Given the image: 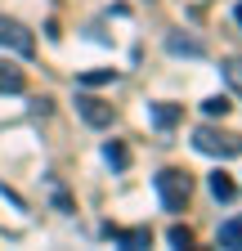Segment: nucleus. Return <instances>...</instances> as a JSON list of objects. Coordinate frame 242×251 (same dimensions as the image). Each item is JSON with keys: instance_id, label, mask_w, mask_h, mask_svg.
Wrapping results in <instances>:
<instances>
[{"instance_id": "f257e3e1", "label": "nucleus", "mask_w": 242, "mask_h": 251, "mask_svg": "<svg viewBox=\"0 0 242 251\" xmlns=\"http://www.w3.org/2000/svg\"><path fill=\"white\" fill-rule=\"evenodd\" d=\"M157 198H162L166 211H184L189 198H193V175L179 171V166H166V171L157 175Z\"/></svg>"}, {"instance_id": "f03ea898", "label": "nucleus", "mask_w": 242, "mask_h": 251, "mask_svg": "<svg viewBox=\"0 0 242 251\" xmlns=\"http://www.w3.org/2000/svg\"><path fill=\"white\" fill-rule=\"evenodd\" d=\"M193 148L206 157H242V135L216 130V126H197L193 130Z\"/></svg>"}, {"instance_id": "7ed1b4c3", "label": "nucleus", "mask_w": 242, "mask_h": 251, "mask_svg": "<svg viewBox=\"0 0 242 251\" xmlns=\"http://www.w3.org/2000/svg\"><path fill=\"white\" fill-rule=\"evenodd\" d=\"M0 50H5V54H18V58H32L36 54V36L18 18H0Z\"/></svg>"}, {"instance_id": "20e7f679", "label": "nucleus", "mask_w": 242, "mask_h": 251, "mask_svg": "<svg viewBox=\"0 0 242 251\" xmlns=\"http://www.w3.org/2000/svg\"><path fill=\"white\" fill-rule=\"evenodd\" d=\"M76 112H81L85 126H95V130H108L112 126V103L95 99V94H76Z\"/></svg>"}, {"instance_id": "39448f33", "label": "nucleus", "mask_w": 242, "mask_h": 251, "mask_svg": "<svg viewBox=\"0 0 242 251\" xmlns=\"http://www.w3.org/2000/svg\"><path fill=\"white\" fill-rule=\"evenodd\" d=\"M103 238L121 242L126 251H139V247H148V242H153V233H148V229H117V225H103Z\"/></svg>"}, {"instance_id": "423d86ee", "label": "nucleus", "mask_w": 242, "mask_h": 251, "mask_svg": "<svg viewBox=\"0 0 242 251\" xmlns=\"http://www.w3.org/2000/svg\"><path fill=\"white\" fill-rule=\"evenodd\" d=\"M27 85V76H23V68H14L9 58H0V94H18Z\"/></svg>"}, {"instance_id": "0eeeda50", "label": "nucleus", "mask_w": 242, "mask_h": 251, "mask_svg": "<svg viewBox=\"0 0 242 251\" xmlns=\"http://www.w3.org/2000/svg\"><path fill=\"white\" fill-rule=\"evenodd\" d=\"M179 117H184L179 103H153V126H157V130H175Z\"/></svg>"}, {"instance_id": "6e6552de", "label": "nucleus", "mask_w": 242, "mask_h": 251, "mask_svg": "<svg viewBox=\"0 0 242 251\" xmlns=\"http://www.w3.org/2000/svg\"><path fill=\"white\" fill-rule=\"evenodd\" d=\"M206 188H211V198L216 202H233V193H238V184H233V175H224V171H216L206 179Z\"/></svg>"}, {"instance_id": "1a4fd4ad", "label": "nucleus", "mask_w": 242, "mask_h": 251, "mask_svg": "<svg viewBox=\"0 0 242 251\" xmlns=\"http://www.w3.org/2000/svg\"><path fill=\"white\" fill-rule=\"evenodd\" d=\"M103 162H108L112 171H126V166H130V148L121 144V139H108V144H103Z\"/></svg>"}, {"instance_id": "9d476101", "label": "nucleus", "mask_w": 242, "mask_h": 251, "mask_svg": "<svg viewBox=\"0 0 242 251\" xmlns=\"http://www.w3.org/2000/svg\"><path fill=\"white\" fill-rule=\"evenodd\" d=\"M166 50H170V54H193V58H197V54H206V45H202V41L179 36V31H170V36H166Z\"/></svg>"}, {"instance_id": "9b49d317", "label": "nucleus", "mask_w": 242, "mask_h": 251, "mask_svg": "<svg viewBox=\"0 0 242 251\" xmlns=\"http://www.w3.org/2000/svg\"><path fill=\"white\" fill-rule=\"evenodd\" d=\"M220 247L242 251V215H233V220H224V225H220Z\"/></svg>"}, {"instance_id": "f8f14e48", "label": "nucleus", "mask_w": 242, "mask_h": 251, "mask_svg": "<svg viewBox=\"0 0 242 251\" xmlns=\"http://www.w3.org/2000/svg\"><path fill=\"white\" fill-rule=\"evenodd\" d=\"M112 81H117V68H95V72H81L76 76L81 90H90V85H112Z\"/></svg>"}, {"instance_id": "ddd939ff", "label": "nucleus", "mask_w": 242, "mask_h": 251, "mask_svg": "<svg viewBox=\"0 0 242 251\" xmlns=\"http://www.w3.org/2000/svg\"><path fill=\"white\" fill-rule=\"evenodd\" d=\"M224 81H229V90L242 99V58H224Z\"/></svg>"}, {"instance_id": "4468645a", "label": "nucleus", "mask_w": 242, "mask_h": 251, "mask_svg": "<svg viewBox=\"0 0 242 251\" xmlns=\"http://www.w3.org/2000/svg\"><path fill=\"white\" fill-rule=\"evenodd\" d=\"M229 108H233V103L224 99V94H211V99H202V112H206V117H224Z\"/></svg>"}, {"instance_id": "2eb2a0df", "label": "nucleus", "mask_w": 242, "mask_h": 251, "mask_svg": "<svg viewBox=\"0 0 242 251\" xmlns=\"http://www.w3.org/2000/svg\"><path fill=\"white\" fill-rule=\"evenodd\" d=\"M166 238H170V247H193V229L189 225H170Z\"/></svg>"}, {"instance_id": "dca6fc26", "label": "nucleus", "mask_w": 242, "mask_h": 251, "mask_svg": "<svg viewBox=\"0 0 242 251\" xmlns=\"http://www.w3.org/2000/svg\"><path fill=\"white\" fill-rule=\"evenodd\" d=\"M233 18H238V27H242V0H238V5H233Z\"/></svg>"}]
</instances>
